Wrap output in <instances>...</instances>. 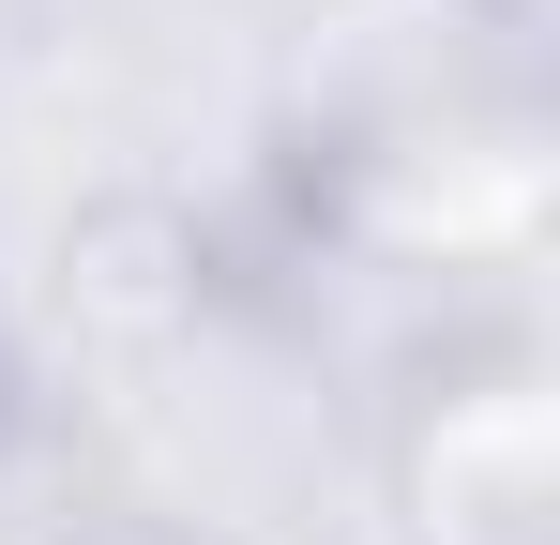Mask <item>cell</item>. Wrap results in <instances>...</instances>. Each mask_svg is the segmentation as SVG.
I'll use <instances>...</instances> for the list:
<instances>
[{
    "label": "cell",
    "instance_id": "6da1fadb",
    "mask_svg": "<svg viewBox=\"0 0 560 545\" xmlns=\"http://www.w3.org/2000/svg\"><path fill=\"white\" fill-rule=\"evenodd\" d=\"M288 167L378 258H515L546 228V46L515 0H334L288 61Z\"/></svg>",
    "mask_w": 560,
    "mask_h": 545
},
{
    "label": "cell",
    "instance_id": "7a4b0ae2",
    "mask_svg": "<svg viewBox=\"0 0 560 545\" xmlns=\"http://www.w3.org/2000/svg\"><path fill=\"white\" fill-rule=\"evenodd\" d=\"M394 515H409V545H560V425H546V379L500 363V379L424 394L409 440H394Z\"/></svg>",
    "mask_w": 560,
    "mask_h": 545
},
{
    "label": "cell",
    "instance_id": "3957f363",
    "mask_svg": "<svg viewBox=\"0 0 560 545\" xmlns=\"http://www.w3.org/2000/svg\"><path fill=\"white\" fill-rule=\"evenodd\" d=\"M106 545H212V531H106Z\"/></svg>",
    "mask_w": 560,
    "mask_h": 545
}]
</instances>
